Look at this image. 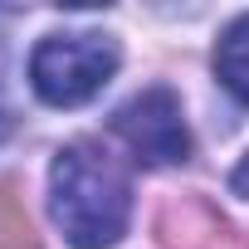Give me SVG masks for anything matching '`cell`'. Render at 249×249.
Here are the masks:
<instances>
[{"label":"cell","instance_id":"obj_1","mask_svg":"<svg viewBox=\"0 0 249 249\" xmlns=\"http://www.w3.org/2000/svg\"><path fill=\"white\" fill-rule=\"evenodd\" d=\"M49 215L73 249H107L132 220V176L107 147L69 142L49 166Z\"/></svg>","mask_w":249,"mask_h":249},{"label":"cell","instance_id":"obj_2","mask_svg":"<svg viewBox=\"0 0 249 249\" xmlns=\"http://www.w3.org/2000/svg\"><path fill=\"white\" fill-rule=\"evenodd\" d=\"M117 64L122 49L112 35H93V30L44 35L30 54V88L49 107H83L112 83Z\"/></svg>","mask_w":249,"mask_h":249},{"label":"cell","instance_id":"obj_3","mask_svg":"<svg viewBox=\"0 0 249 249\" xmlns=\"http://www.w3.org/2000/svg\"><path fill=\"white\" fill-rule=\"evenodd\" d=\"M112 132L132 147V157L142 166H176L191 157V127H186V112L181 98L166 83L142 88L137 98H127L112 117Z\"/></svg>","mask_w":249,"mask_h":249},{"label":"cell","instance_id":"obj_4","mask_svg":"<svg viewBox=\"0 0 249 249\" xmlns=\"http://www.w3.org/2000/svg\"><path fill=\"white\" fill-rule=\"evenodd\" d=\"M215 73H220V83L249 107V15H239V20L220 35V44H215Z\"/></svg>","mask_w":249,"mask_h":249},{"label":"cell","instance_id":"obj_5","mask_svg":"<svg viewBox=\"0 0 249 249\" xmlns=\"http://www.w3.org/2000/svg\"><path fill=\"white\" fill-rule=\"evenodd\" d=\"M0 249H39V230L15 176H0Z\"/></svg>","mask_w":249,"mask_h":249},{"label":"cell","instance_id":"obj_6","mask_svg":"<svg viewBox=\"0 0 249 249\" xmlns=\"http://www.w3.org/2000/svg\"><path fill=\"white\" fill-rule=\"evenodd\" d=\"M234 191H239V196H249V157H244V166L234 171Z\"/></svg>","mask_w":249,"mask_h":249},{"label":"cell","instance_id":"obj_7","mask_svg":"<svg viewBox=\"0 0 249 249\" xmlns=\"http://www.w3.org/2000/svg\"><path fill=\"white\" fill-rule=\"evenodd\" d=\"M10 132V107H5V93H0V137Z\"/></svg>","mask_w":249,"mask_h":249}]
</instances>
